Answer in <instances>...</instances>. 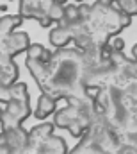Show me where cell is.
I'll list each match as a JSON object with an SVG mask.
<instances>
[{
  "label": "cell",
  "instance_id": "obj_1",
  "mask_svg": "<svg viewBox=\"0 0 137 154\" xmlns=\"http://www.w3.org/2000/svg\"><path fill=\"white\" fill-rule=\"evenodd\" d=\"M0 145L7 149H25L31 145L29 142V131L23 127L13 129V131H2L0 133Z\"/></svg>",
  "mask_w": 137,
  "mask_h": 154
},
{
  "label": "cell",
  "instance_id": "obj_2",
  "mask_svg": "<svg viewBox=\"0 0 137 154\" xmlns=\"http://www.w3.org/2000/svg\"><path fill=\"white\" fill-rule=\"evenodd\" d=\"M52 131H54V124H48V122H43V124H39V125L32 127V129L29 131V142H31V147L39 149L41 145H45L46 140H48L50 136H54Z\"/></svg>",
  "mask_w": 137,
  "mask_h": 154
},
{
  "label": "cell",
  "instance_id": "obj_3",
  "mask_svg": "<svg viewBox=\"0 0 137 154\" xmlns=\"http://www.w3.org/2000/svg\"><path fill=\"white\" fill-rule=\"evenodd\" d=\"M27 68L29 72L32 74V77L36 79V82L39 84V88L45 91L48 88V82H50V75H48V66L46 63L43 61H32V59H27Z\"/></svg>",
  "mask_w": 137,
  "mask_h": 154
},
{
  "label": "cell",
  "instance_id": "obj_4",
  "mask_svg": "<svg viewBox=\"0 0 137 154\" xmlns=\"http://www.w3.org/2000/svg\"><path fill=\"white\" fill-rule=\"evenodd\" d=\"M57 109V100L55 99H52L50 95H41L39 99H37V106H36V111H34V115L36 118H46L48 115H52L54 111Z\"/></svg>",
  "mask_w": 137,
  "mask_h": 154
},
{
  "label": "cell",
  "instance_id": "obj_5",
  "mask_svg": "<svg viewBox=\"0 0 137 154\" xmlns=\"http://www.w3.org/2000/svg\"><path fill=\"white\" fill-rule=\"evenodd\" d=\"M36 154H66V143L59 136H50L45 145H41Z\"/></svg>",
  "mask_w": 137,
  "mask_h": 154
},
{
  "label": "cell",
  "instance_id": "obj_6",
  "mask_svg": "<svg viewBox=\"0 0 137 154\" xmlns=\"http://www.w3.org/2000/svg\"><path fill=\"white\" fill-rule=\"evenodd\" d=\"M69 39H73V34L69 31V27H63V25H57L55 29H52L50 32V43L57 48H63Z\"/></svg>",
  "mask_w": 137,
  "mask_h": 154
},
{
  "label": "cell",
  "instance_id": "obj_7",
  "mask_svg": "<svg viewBox=\"0 0 137 154\" xmlns=\"http://www.w3.org/2000/svg\"><path fill=\"white\" fill-rule=\"evenodd\" d=\"M23 22V18L20 14H5L0 18V36H9L16 31V27Z\"/></svg>",
  "mask_w": 137,
  "mask_h": 154
},
{
  "label": "cell",
  "instance_id": "obj_8",
  "mask_svg": "<svg viewBox=\"0 0 137 154\" xmlns=\"http://www.w3.org/2000/svg\"><path fill=\"white\" fill-rule=\"evenodd\" d=\"M16 77H18V66L14 61L0 66V86H7V88L13 86L14 82H18Z\"/></svg>",
  "mask_w": 137,
  "mask_h": 154
},
{
  "label": "cell",
  "instance_id": "obj_9",
  "mask_svg": "<svg viewBox=\"0 0 137 154\" xmlns=\"http://www.w3.org/2000/svg\"><path fill=\"white\" fill-rule=\"evenodd\" d=\"M7 113H11V115H14L18 120H25L27 116L31 115V102L27 100V102H16V100H11L9 104H7V109H5Z\"/></svg>",
  "mask_w": 137,
  "mask_h": 154
},
{
  "label": "cell",
  "instance_id": "obj_10",
  "mask_svg": "<svg viewBox=\"0 0 137 154\" xmlns=\"http://www.w3.org/2000/svg\"><path fill=\"white\" fill-rule=\"evenodd\" d=\"M9 93H11V100H16V102L29 100V91L25 82H14L13 86H9Z\"/></svg>",
  "mask_w": 137,
  "mask_h": 154
},
{
  "label": "cell",
  "instance_id": "obj_11",
  "mask_svg": "<svg viewBox=\"0 0 137 154\" xmlns=\"http://www.w3.org/2000/svg\"><path fill=\"white\" fill-rule=\"evenodd\" d=\"M114 9H119L130 16L137 14V0H114Z\"/></svg>",
  "mask_w": 137,
  "mask_h": 154
},
{
  "label": "cell",
  "instance_id": "obj_12",
  "mask_svg": "<svg viewBox=\"0 0 137 154\" xmlns=\"http://www.w3.org/2000/svg\"><path fill=\"white\" fill-rule=\"evenodd\" d=\"M0 124H2V131H13V129H18V127H22L20 124H22V120H18L14 115H11V113H4L2 116V120H0Z\"/></svg>",
  "mask_w": 137,
  "mask_h": 154
},
{
  "label": "cell",
  "instance_id": "obj_13",
  "mask_svg": "<svg viewBox=\"0 0 137 154\" xmlns=\"http://www.w3.org/2000/svg\"><path fill=\"white\" fill-rule=\"evenodd\" d=\"M45 52H46V48H45L43 45H39V43H32V45H31V48L27 50V59L41 61V59H43V56H45Z\"/></svg>",
  "mask_w": 137,
  "mask_h": 154
},
{
  "label": "cell",
  "instance_id": "obj_14",
  "mask_svg": "<svg viewBox=\"0 0 137 154\" xmlns=\"http://www.w3.org/2000/svg\"><path fill=\"white\" fill-rule=\"evenodd\" d=\"M64 9H66V5H63V4H59V2H54V5H52L50 11H48V18H50L52 22H61V20L64 18Z\"/></svg>",
  "mask_w": 137,
  "mask_h": 154
},
{
  "label": "cell",
  "instance_id": "obj_15",
  "mask_svg": "<svg viewBox=\"0 0 137 154\" xmlns=\"http://www.w3.org/2000/svg\"><path fill=\"white\" fill-rule=\"evenodd\" d=\"M64 20L68 22V23H75V22H78L80 20V11H78V5H66V9H64Z\"/></svg>",
  "mask_w": 137,
  "mask_h": 154
},
{
  "label": "cell",
  "instance_id": "obj_16",
  "mask_svg": "<svg viewBox=\"0 0 137 154\" xmlns=\"http://www.w3.org/2000/svg\"><path fill=\"white\" fill-rule=\"evenodd\" d=\"M109 47H110L114 52H123V48H125V39L119 38V36H112L110 41H109Z\"/></svg>",
  "mask_w": 137,
  "mask_h": 154
},
{
  "label": "cell",
  "instance_id": "obj_17",
  "mask_svg": "<svg viewBox=\"0 0 137 154\" xmlns=\"http://www.w3.org/2000/svg\"><path fill=\"white\" fill-rule=\"evenodd\" d=\"M98 4L102 7H112L114 5V0H98Z\"/></svg>",
  "mask_w": 137,
  "mask_h": 154
},
{
  "label": "cell",
  "instance_id": "obj_18",
  "mask_svg": "<svg viewBox=\"0 0 137 154\" xmlns=\"http://www.w3.org/2000/svg\"><path fill=\"white\" fill-rule=\"evenodd\" d=\"M132 57H134V61H137V43L132 47Z\"/></svg>",
  "mask_w": 137,
  "mask_h": 154
},
{
  "label": "cell",
  "instance_id": "obj_19",
  "mask_svg": "<svg viewBox=\"0 0 137 154\" xmlns=\"http://www.w3.org/2000/svg\"><path fill=\"white\" fill-rule=\"evenodd\" d=\"M4 113H5V111H4V109L0 108V120H2V116H4Z\"/></svg>",
  "mask_w": 137,
  "mask_h": 154
},
{
  "label": "cell",
  "instance_id": "obj_20",
  "mask_svg": "<svg viewBox=\"0 0 137 154\" xmlns=\"http://www.w3.org/2000/svg\"><path fill=\"white\" fill-rule=\"evenodd\" d=\"M55 2H59V4H63V5L66 4V0H55Z\"/></svg>",
  "mask_w": 137,
  "mask_h": 154
},
{
  "label": "cell",
  "instance_id": "obj_21",
  "mask_svg": "<svg viewBox=\"0 0 137 154\" xmlns=\"http://www.w3.org/2000/svg\"><path fill=\"white\" fill-rule=\"evenodd\" d=\"M75 2H80V4H84V2H87V0H75Z\"/></svg>",
  "mask_w": 137,
  "mask_h": 154
},
{
  "label": "cell",
  "instance_id": "obj_22",
  "mask_svg": "<svg viewBox=\"0 0 137 154\" xmlns=\"http://www.w3.org/2000/svg\"><path fill=\"white\" fill-rule=\"evenodd\" d=\"M0 9H2V5H0Z\"/></svg>",
  "mask_w": 137,
  "mask_h": 154
}]
</instances>
